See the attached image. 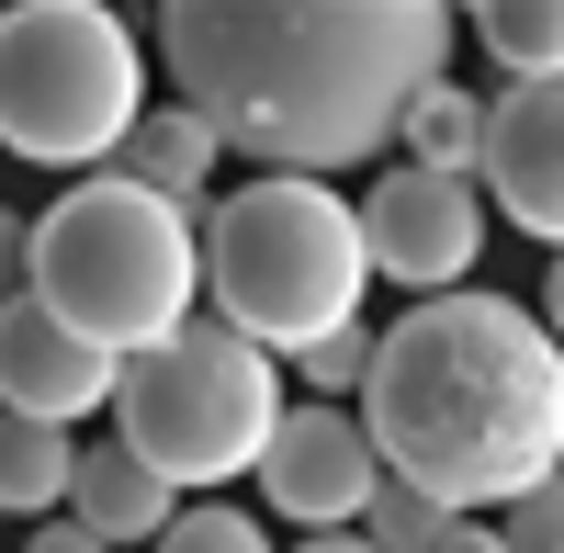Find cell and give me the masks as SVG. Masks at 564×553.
Here are the masks:
<instances>
[{"label":"cell","instance_id":"obj_1","mask_svg":"<svg viewBox=\"0 0 564 553\" xmlns=\"http://www.w3.org/2000/svg\"><path fill=\"white\" fill-rule=\"evenodd\" d=\"M159 57L215 148H249L271 181H316L395 148L406 102L452 57V12L441 0H170Z\"/></svg>","mask_w":564,"mask_h":553},{"label":"cell","instance_id":"obj_2","mask_svg":"<svg viewBox=\"0 0 564 553\" xmlns=\"http://www.w3.org/2000/svg\"><path fill=\"white\" fill-rule=\"evenodd\" d=\"M361 441L395 486L441 509H508L564 475V350L508 294H430L372 328Z\"/></svg>","mask_w":564,"mask_h":553},{"label":"cell","instance_id":"obj_3","mask_svg":"<svg viewBox=\"0 0 564 553\" xmlns=\"http://www.w3.org/2000/svg\"><path fill=\"white\" fill-rule=\"evenodd\" d=\"M23 294L57 316L68 339L135 361L170 328H193V294H204L193 215L135 193V181H113V170L68 181V193L34 215V238H23Z\"/></svg>","mask_w":564,"mask_h":553},{"label":"cell","instance_id":"obj_4","mask_svg":"<svg viewBox=\"0 0 564 553\" xmlns=\"http://www.w3.org/2000/svg\"><path fill=\"white\" fill-rule=\"evenodd\" d=\"M193 249H204V294H215V328H238L249 350L294 361L305 339L350 328L361 316V215L327 193V181H249L193 215Z\"/></svg>","mask_w":564,"mask_h":553},{"label":"cell","instance_id":"obj_5","mask_svg":"<svg viewBox=\"0 0 564 553\" xmlns=\"http://www.w3.org/2000/svg\"><path fill=\"white\" fill-rule=\"evenodd\" d=\"M271 430H282V361L249 350L238 328H215V316H193V328H170L159 350L113 361V441L170 497L260 475Z\"/></svg>","mask_w":564,"mask_h":553},{"label":"cell","instance_id":"obj_6","mask_svg":"<svg viewBox=\"0 0 564 553\" xmlns=\"http://www.w3.org/2000/svg\"><path fill=\"white\" fill-rule=\"evenodd\" d=\"M148 113V45L102 0H23L0 12V148L34 170L113 159Z\"/></svg>","mask_w":564,"mask_h":553},{"label":"cell","instance_id":"obj_7","mask_svg":"<svg viewBox=\"0 0 564 553\" xmlns=\"http://www.w3.org/2000/svg\"><path fill=\"white\" fill-rule=\"evenodd\" d=\"M350 215H361L372 283H406L417 305H430V294H463V271L486 260V193H475V181L395 170V181H372V204H350Z\"/></svg>","mask_w":564,"mask_h":553},{"label":"cell","instance_id":"obj_8","mask_svg":"<svg viewBox=\"0 0 564 553\" xmlns=\"http://www.w3.org/2000/svg\"><path fill=\"white\" fill-rule=\"evenodd\" d=\"M372 486H384V464H372V441L350 406H282V430L260 452V497L282 520H305V531H350L372 509Z\"/></svg>","mask_w":564,"mask_h":553},{"label":"cell","instance_id":"obj_9","mask_svg":"<svg viewBox=\"0 0 564 553\" xmlns=\"http://www.w3.org/2000/svg\"><path fill=\"white\" fill-rule=\"evenodd\" d=\"M475 181L497 193V215L520 226V238L564 249V79H520L486 102V159Z\"/></svg>","mask_w":564,"mask_h":553},{"label":"cell","instance_id":"obj_10","mask_svg":"<svg viewBox=\"0 0 564 553\" xmlns=\"http://www.w3.org/2000/svg\"><path fill=\"white\" fill-rule=\"evenodd\" d=\"M90 406H113V350L68 339L34 294H23V305H0V419L79 430Z\"/></svg>","mask_w":564,"mask_h":553},{"label":"cell","instance_id":"obj_11","mask_svg":"<svg viewBox=\"0 0 564 553\" xmlns=\"http://www.w3.org/2000/svg\"><path fill=\"white\" fill-rule=\"evenodd\" d=\"M68 520L102 542V553H124V542H159L170 520H181V497L135 464L124 441H102V452H79V486H68Z\"/></svg>","mask_w":564,"mask_h":553},{"label":"cell","instance_id":"obj_12","mask_svg":"<svg viewBox=\"0 0 564 553\" xmlns=\"http://www.w3.org/2000/svg\"><path fill=\"white\" fill-rule=\"evenodd\" d=\"M215 135L181 113V102H159V113H135V135L113 148V181H135V193H159V204H181V215H204V181H215Z\"/></svg>","mask_w":564,"mask_h":553},{"label":"cell","instance_id":"obj_13","mask_svg":"<svg viewBox=\"0 0 564 553\" xmlns=\"http://www.w3.org/2000/svg\"><path fill=\"white\" fill-rule=\"evenodd\" d=\"M68 486H79V441L68 430L0 419V520H57Z\"/></svg>","mask_w":564,"mask_h":553},{"label":"cell","instance_id":"obj_14","mask_svg":"<svg viewBox=\"0 0 564 553\" xmlns=\"http://www.w3.org/2000/svg\"><path fill=\"white\" fill-rule=\"evenodd\" d=\"M406 170H430V181H475V159H486V102L475 90H452V79H430L406 102Z\"/></svg>","mask_w":564,"mask_h":553},{"label":"cell","instance_id":"obj_15","mask_svg":"<svg viewBox=\"0 0 564 553\" xmlns=\"http://www.w3.org/2000/svg\"><path fill=\"white\" fill-rule=\"evenodd\" d=\"M475 34L508 79H564V0H486Z\"/></svg>","mask_w":564,"mask_h":553},{"label":"cell","instance_id":"obj_16","mask_svg":"<svg viewBox=\"0 0 564 553\" xmlns=\"http://www.w3.org/2000/svg\"><path fill=\"white\" fill-rule=\"evenodd\" d=\"M350 531H361L372 553H430V542L452 531V509H441V497H417V486H395V475H384V486H372V509H361Z\"/></svg>","mask_w":564,"mask_h":553},{"label":"cell","instance_id":"obj_17","mask_svg":"<svg viewBox=\"0 0 564 553\" xmlns=\"http://www.w3.org/2000/svg\"><path fill=\"white\" fill-rule=\"evenodd\" d=\"M294 373L327 395V406H339V395H361V373H372V328H361V316H350V328H327V339H305L294 350Z\"/></svg>","mask_w":564,"mask_h":553},{"label":"cell","instance_id":"obj_18","mask_svg":"<svg viewBox=\"0 0 564 553\" xmlns=\"http://www.w3.org/2000/svg\"><path fill=\"white\" fill-rule=\"evenodd\" d=\"M159 553H271V531H260L249 509H181V520L159 531Z\"/></svg>","mask_w":564,"mask_h":553},{"label":"cell","instance_id":"obj_19","mask_svg":"<svg viewBox=\"0 0 564 553\" xmlns=\"http://www.w3.org/2000/svg\"><path fill=\"white\" fill-rule=\"evenodd\" d=\"M497 542H508V553H564V475H542L531 497H508Z\"/></svg>","mask_w":564,"mask_h":553},{"label":"cell","instance_id":"obj_20","mask_svg":"<svg viewBox=\"0 0 564 553\" xmlns=\"http://www.w3.org/2000/svg\"><path fill=\"white\" fill-rule=\"evenodd\" d=\"M23 238H34V215L0 204V305H23Z\"/></svg>","mask_w":564,"mask_h":553},{"label":"cell","instance_id":"obj_21","mask_svg":"<svg viewBox=\"0 0 564 553\" xmlns=\"http://www.w3.org/2000/svg\"><path fill=\"white\" fill-rule=\"evenodd\" d=\"M23 553H102V542H90V531L57 509V520H34V531H23Z\"/></svg>","mask_w":564,"mask_h":553},{"label":"cell","instance_id":"obj_22","mask_svg":"<svg viewBox=\"0 0 564 553\" xmlns=\"http://www.w3.org/2000/svg\"><path fill=\"white\" fill-rule=\"evenodd\" d=\"M430 553H508V542H497V520H452Z\"/></svg>","mask_w":564,"mask_h":553},{"label":"cell","instance_id":"obj_23","mask_svg":"<svg viewBox=\"0 0 564 553\" xmlns=\"http://www.w3.org/2000/svg\"><path fill=\"white\" fill-rule=\"evenodd\" d=\"M542 339L564 350V249H553V283H542Z\"/></svg>","mask_w":564,"mask_h":553},{"label":"cell","instance_id":"obj_24","mask_svg":"<svg viewBox=\"0 0 564 553\" xmlns=\"http://www.w3.org/2000/svg\"><path fill=\"white\" fill-rule=\"evenodd\" d=\"M294 553H372L361 531H316V542H294Z\"/></svg>","mask_w":564,"mask_h":553}]
</instances>
